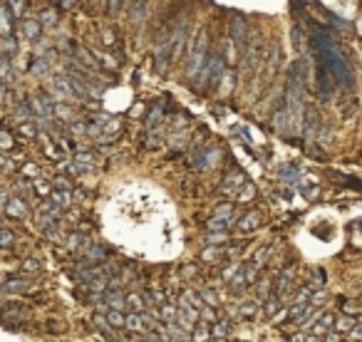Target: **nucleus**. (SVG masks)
I'll return each mask as SVG.
<instances>
[{"label": "nucleus", "instance_id": "nucleus-8", "mask_svg": "<svg viewBox=\"0 0 362 342\" xmlns=\"http://www.w3.org/2000/svg\"><path fill=\"white\" fill-rule=\"evenodd\" d=\"M107 320H109L112 325H117V327L124 325V315H119V310H109V313H107Z\"/></svg>", "mask_w": 362, "mask_h": 342}, {"label": "nucleus", "instance_id": "nucleus-27", "mask_svg": "<svg viewBox=\"0 0 362 342\" xmlns=\"http://www.w3.org/2000/svg\"><path fill=\"white\" fill-rule=\"evenodd\" d=\"M25 268H28V270H37V268H40V265H37V263H35V260H28V263H25Z\"/></svg>", "mask_w": 362, "mask_h": 342}, {"label": "nucleus", "instance_id": "nucleus-30", "mask_svg": "<svg viewBox=\"0 0 362 342\" xmlns=\"http://www.w3.org/2000/svg\"><path fill=\"white\" fill-rule=\"evenodd\" d=\"M72 3H75V0H62V8H70Z\"/></svg>", "mask_w": 362, "mask_h": 342}, {"label": "nucleus", "instance_id": "nucleus-1", "mask_svg": "<svg viewBox=\"0 0 362 342\" xmlns=\"http://www.w3.org/2000/svg\"><path fill=\"white\" fill-rule=\"evenodd\" d=\"M204 50H206V32L199 35V42H196V47H194V55L189 60V72H191V75L199 72V67H201V62H204Z\"/></svg>", "mask_w": 362, "mask_h": 342}, {"label": "nucleus", "instance_id": "nucleus-9", "mask_svg": "<svg viewBox=\"0 0 362 342\" xmlns=\"http://www.w3.org/2000/svg\"><path fill=\"white\" fill-rule=\"evenodd\" d=\"M161 317H164L166 322H174V320H176V310H174L171 305H164V308H161Z\"/></svg>", "mask_w": 362, "mask_h": 342}, {"label": "nucleus", "instance_id": "nucleus-4", "mask_svg": "<svg viewBox=\"0 0 362 342\" xmlns=\"http://www.w3.org/2000/svg\"><path fill=\"white\" fill-rule=\"evenodd\" d=\"M280 179H283V181H290V184H298V181H300V174H298L295 166H283V169H280Z\"/></svg>", "mask_w": 362, "mask_h": 342}, {"label": "nucleus", "instance_id": "nucleus-28", "mask_svg": "<svg viewBox=\"0 0 362 342\" xmlns=\"http://www.w3.org/2000/svg\"><path fill=\"white\" fill-rule=\"evenodd\" d=\"M352 330H355V337H362V325H352Z\"/></svg>", "mask_w": 362, "mask_h": 342}, {"label": "nucleus", "instance_id": "nucleus-5", "mask_svg": "<svg viewBox=\"0 0 362 342\" xmlns=\"http://www.w3.org/2000/svg\"><path fill=\"white\" fill-rule=\"evenodd\" d=\"M124 325L132 327V330H139L144 322H142V315H127V317H124Z\"/></svg>", "mask_w": 362, "mask_h": 342}, {"label": "nucleus", "instance_id": "nucleus-24", "mask_svg": "<svg viewBox=\"0 0 362 342\" xmlns=\"http://www.w3.org/2000/svg\"><path fill=\"white\" fill-rule=\"evenodd\" d=\"M52 199L57 201V203H67V196H65V194H62V191H60V194H55V196H52Z\"/></svg>", "mask_w": 362, "mask_h": 342}, {"label": "nucleus", "instance_id": "nucleus-19", "mask_svg": "<svg viewBox=\"0 0 362 342\" xmlns=\"http://www.w3.org/2000/svg\"><path fill=\"white\" fill-rule=\"evenodd\" d=\"M337 330H342V332H345V330H352V320H340V322H337Z\"/></svg>", "mask_w": 362, "mask_h": 342}, {"label": "nucleus", "instance_id": "nucleus-11", "mask_svg": "<svg viewBox=\"0 0 362 342\" xmlns=\"http://www.w3.org/2000/svg\"><path fill=\"white\" fill-rule=\"evenodd\" d=\"M330 317H325V320H320L315 327H313V332H318V335H323V332H328V327H330Z\"/></svg>", "mask_w": 362, "mask_h": 342}, {"label": "nucleus", "instance_id": "nucleus-13", "mask_svg": "<svg viewBox=\"0 0 362 342\" xmlns=\"http://www.w3.org/2000/svg\"><path fill=\"white\" fill-rule=\"evenodd\" d=\"M228 330H231V327H228L226 322H218L213 332H216V337H228Z\"/></svg>", "mask_w": 362, "mask_h": 342}, {"label": "nucleus", "instance_id": "nucleus-3", "mask_svg": "<svg viewBox=\"0 0 362 342\" xmlns=\"http://www.w3.org/2000/svg\"><path fill=\"white\" fill-rule=\"evenodd\" d=\"M258 60H261V40H253L251 52H248V67L253 70V67L258 65Z\"/></svg>", "mask_w": 362, "mask_h": 342}, {"label": "nucleus", "instance_id": "nucleus-23", "mask_svg": "<svg viewBox=\"0 0 362 342\" xmlns=\"http://www.w3.org/2000/svg\"><path fill=\"white\" fill-rule=\"evenodd\" d=\"M10 231H0V243H10Z\"/></svg>", "mask_w": 362, "mask_h": 342}, {"label": "nucleus", "instance_id": "nucleus-20", "mask_svg": "<svg viewBox=\"0 0 362 342\" xmlns=\"http://www.w3.org/2000/svg\"><path fill=\"white\" fill-rule=\"evenodd\" d=\"M42 23H45V25H52V23H55V13H42Z\"/></svg>", "mask_w": 362, "mask_h": 342}, {"label": "nucleus", "instance_id": "nucleus-2", "mask_svg": "<svg viewBox=\"0 0 362 342\" xmlns=\"http://www.w3.org/2000/svg\"><path fill=\"white\" fill-rule=\"evenodd\" d=\"M231 32H233V40H236L238 45H246V20H243V18H236V20H233Z\"/></svg>", "mask_w": 362, "mask_h": 342}, {"label": "nucleus", "instance_id": "nucleus-10", "mask_svg": "<svg viewBox=\"0 0 362 342\" xmlns=\"http://www.w3.org/2000/svg\"><path fill=\"white\" fill-rule=\"evenodd\" d=\"M209 228H211V231H226V228H228V218H226V221L211 218V221H209Z\"/></svg>", "mask_w": 362, "mask_h": 342}, {"label": "nucleus", "instance_id": "nucleus-15", "mask_svg": "<svg viewBox=\"0 0 362 342\" xmlns=\"http://www.w3.org/2000/svg\"><path fill=\"white\" fill-rule=\"evenodd\" d=\"M37 32H40L37 23H25V35L28 37H37Z\"/></svg>", "mask_w": 362, "mask_h": 342}, {"label": "nucleus", "instance_id": "nucleus-12", "mask_svg": "<svg viewBox=\"0 0 362 342\" xmlns=\"http://www.w3.org/2000/svg\"><path fill=\"white\" fill-rule=\"evenodd\" d=\"M159 119H161V107H154V109L149 112V119H147V124H149V127H154Z\"/></svg>", "mask_w": 362, "mask_h": 342}, {"label": "nucleus", "instance_id": "nucleus-7", "mask_svg": "<svg viewBox=\"0 0 362 342\" xmlns=\"http://www.w3.org/2000/svg\"><path fill=\"white\" fill-rule=\"evenodd\" d=\"M238 226H241L243 231H253V228L258 226V216H256V213H251L248 218H243V221L238 223Z\"/></svg>", "mask_w": 362, "mask_h": 342}, {"label": "nucleus", "instance_id": "nucleus-21", "mask_svg": "<svg viewBox=\"0 0 362 342\" xmlns=\"http://www.w3.org/2000/svg\"><path fill=\"white\" fill-rule=\"evenodd\" d=\"M90 258H97V260H102V258H104V251H102V248H92V251H90Z\"/></svg>", "mask_w": 362, "mask_h": 342}, {"label": "nucleus", "instance_id": "nucleus-17", "mask_svg": "<svg viewBox=\"0 0 362 342\" xmlns=\"http://www.w3.org/2000/svg\"><path fill=\"white\" fill-rule=\"evenodd\" d=\"M241 315H243V317H253V315H256V305H251V303H248V305H243Z\"/></svg>", "mask_w": 362, "mask_h": 342}, {"label": "nucleus", "instance_id": "nucleus-29", "mask_svg": "<svg viewBox=\"0 0 362 342\" xmlns=\"http://www.w3.org/2000/svg\"><path fill=\"white\" fill-rule=\"evenodd\" d=\"M13 8H15V10L20 13V8H23V0H13Z\"/></svg>", "mask_w": 362, "mask_h": 342}, {"label": "nucleus", "instance_id": "nucleus-26", "mask_svg": "<svg viewBox=\"0 0 362 342\" xmlns=\"http://www.w3.org/2000/svg\"><path fill=\"white\" fill-rule=\"evenodd\" d=\"M226 236H209V243H221Z\"/></svg>", "mask_w": 362, "mask_h": 342}, {"label": "nucleus", "instance_id": "nucleus-22", "mask_svg": "<svg viewBox=\"0 0 362 342\" xmlns=\"http://www.w3.org/2000/svg\"><path fill=\"white\" fill-rule=\"evenodd\" d=\"M204 337H209V327H199V332H196V340H204Z\"/></svg>", "mask_w": 362, "mask_h": 342}, {"label": "nucleus", "instance_id": "nucleus-18", "mask_svg": "<svg viewBox=\"0 0 362 342\" xmlns=\"http://www.w3.org/2000/svg\"><path fill=\"white\" fill-rule=\"evenodd\" d=\"M228 213H231V206H218V208H216V216H218V218H228Z\"/></svg>", "mask_w": 362, "mask_h": 342}, {"label": "nucleus", "instance_id": "nucleus-6", "mask_svg": "<svg viewBox=\"0 0 362 342\" xmlns=\"http://www.w3.org/2000/svg\"><path fill=\"white\" fill-rule=\"evenodd\" d=\"M315 127H318V114L310 112V114H308V127H305V137H313V134H315Z\"/></svg>", "mask_w": 362, "mask_h": 342}, {"label": "nucleus", "instance_id": "nucleus-14", "mask_svg": "<svg viewBox=\"0 0 362 342\" xmlns=\"http://www.w3.org/2000/svg\"><path fill=\"white\" fill-rule=\"evenodd\" d=\"M10 211H13V216H23V213H25V206H23L20 201H13V203H10Z\"/></svg>", "mask_w": 362, "mask_h": 342}, {"label": "nucleus", "instance_id": "nucleus-16", "mask_svg": "<svg viewBox=\"0 0 362 342\" xmlns=\"http://www.w3.org/2000/svg\"><path fill=\"white\" fill-rule=\"evenodd\" d=\"M268 258H271V248H261V251H258V256H256V263L261 265V263H263V260H268Z\"/></svg>", "mask_w": 362, "mask_h": 342}, {"label": "nucleus", "instance_id": "nucleus-25", "mask_svg": "<svg viewBox=\"0 0 362 342\" xmlns=\"http://www.w3.org/2000/svg\"><path fill=\"white\" fill-rule=\"evenodd\" d=\"M45 70H47V65H45V62H37V65H35V70H32V72H45Z\"/></svg>", "mask_w": 362, "mask_h": 342}]
</instances>
